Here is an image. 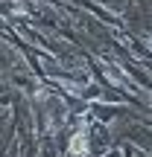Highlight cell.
<instances>
[{"instance_id":"cell-1","label":"cell","mask_w":152,"mask_h":157,"mask_svg":"<svg viewBox=\"0 0 152 157\" xmlns=\"http://www.w3.org/2000/svg\"><path fill=\"white\" fill-rule=\"evenodd\" d=\"M85 146H88V140H85V134H76L73 143H70V148H73V154H85Z\"/></svg>"}]
</instances>
